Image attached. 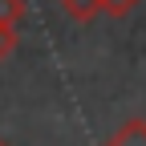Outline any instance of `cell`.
I'll list each match as a JSON object with an SVG mask.
<instances>
[{
	"mask_svg": "<svg viewBox=\"0 0 146 146\" xmlns=\"http://www.w3.org/2000/svg\"><path fill=\"white\" fill-rule=\"evenodd\" d=\"M106 146H146V118H130V122H122L118 130L106 138Z\"/></svg>",
	"mask_w": 146,
	"mask_h": 146,
	"instance_id": "1",
	"label": "cell"
},
{
	"mask_svg": "<svg viewBox=\"0 0 146 146\" xmlns=\"http://www.w3.org/2000/svg\"><path fill=\"white\" fill-rule=\"evenodd\" d=\"M57 4H61V12L69 21H77V25H89L102 12V0H57Z\"/></svg>",
	"mask_w": 146,
	"mask_h": 146,
	"instance_id": "2",
	"label": "cell"
},
{
	"mask_svg": "<svg viewBox=\"0 0 146 146\" xmlns=\"http://www.w3.org/2000/svg\"><path fill=\"white\" fill-rule=\"evenodd\" d=\"M25 12H29V4H25V0H0V25L16 29V25L25 21Z\"/></svg>",
	"mask_w": 146,
	"mask_h": 146,
	"instance_id": "3",
	"label": "cell"
},
{
	"mask_svg": "<svg viewBox=\"0 0 146 146\" xmlns=\"http://www.w3.org/2000/svg\"><path fill=\"white\" fill-rule=\"evenodd\" d=\"M138 4H142V0H102V12L114 16V21H122V16H130Z\"/></svg>",
	"mask_w": 146,
	"mask_h": 146,
	"instance_id": "4",
	"label": "cell"
},
{
	"mask_svg": "<svg viewBox=\"0 0 146 146\" xmlns=\"http://www.w3.org/2000/svg\"><path fill=\"white\" fill-rule=\"evenodd\" d=\"M16 49V29H8V25H0V65L8 61V53Z\"/></svg>",
	"mask_w": 146,
	"mask_h": 146,
	"instance_id": "5",
	"label": "cell"
},
{
	"mask_svg": "<svg viewBox=\"0 0 146 146\" xmlns=\"http://www.w3.org/2000/svg\"><path fill=\"white\" fill-rule=\"evenodd\" d=\"M0 146H8V142H4V138H0Z\"/></svg>",
	"mask_w": 146,
	"mask_h": 146,
	"instance_id": "6",
	"label": "cell"
}]
</instances>
